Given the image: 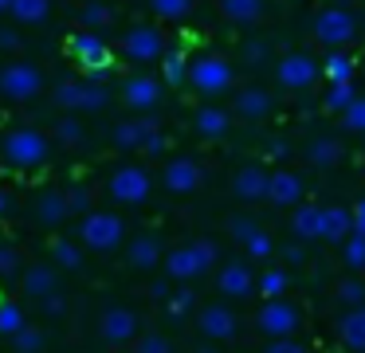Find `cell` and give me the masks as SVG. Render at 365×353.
<instances>
[{
	"mask_svg": "<svg viewBox=\"0 0 365 353\" xmlns=\"http://www.w3.org/2000/svg\"><path fill=\"white\" fill-rule=\"evenodd\" d=\"M216 259H220V247L212 240H192V243H181V247L165 251L161 267H165L169 282H192V279L212 271Z\"/></svg>",
	"mask_w": 365,
	"mask_h": 353,
	"instance_id": "6da1fadb",
	"label": "cell"
},
{
	"mask_svg": "<svg viewBox=\"0 0 365 353\" xmlns=\"http://www.w3.org/2000/svg\"><path fill=\"white\" fill-rule=\"evenodd\" d=\"M0 153H4V161H9L12 169H40L51 153V141H48V133H40L36 126H16V130L4 133Z\"/></svg>",
	"mask_w": 365,
	"mask_h": 353,
	"instance_id": "7a4b0ae2",
	"label": "cell"
},
{
	"mask_svg": "<svg viewBox=\"0 0 365 353\" xmlns=\"http://www.w3.org/2000/svg\"><path fill=\"white\" fill-rule=\"evenodd\" d=\"M153 193V177L145 165H118V169L110 173V180H106V196H110L114 204H122V208H138V204H145Z\"/></svg>",
	"mask_w": 365,
	"mask_h": 353,
	"instance_id": "3957f363",
	"label": "cell"
},
{
	"mask_svg": "<svg viewBox=\"0 0 365 353\" xmlns=\"http://www.w3.org/2000/svg\"><path fill=\"white\" fill-rule=\"evenodd\" d=\"M314 39L326 47V51H346L357 39V16L341 4H330L314 16Z\"/></svg>",
	"mask_w": 365,
	"mask_h": 353,
	"instance_id": "277c9868",
	"label": "cell"
},
{
	"mask_svg": "<svg viewBox=\"0 0 365 353\" xmlns=\"http://www.w3.org/2000/svg\"><path fill=\"white\" fill-rule=\"evenodd\" d=\"M189 83H192L197 94L216 98V94L232 91V83H236V67H232L224 55H200V59H189Z\"/></svg>",
	"mask_w": 365,
	"mask_h": 353,
	"instance_id": "5b68a950",
	"label": "cell"
},
{
	"mask_svg": "<svg viewBox=\"0 0 365 353\" xmlns=\"http://www.w3.org/2000/svg\"><path fill=\"white\" fill-rule=\"evenodd\" d=\"M79 240L91 251H114L126 240V220L118 212H87L79 220Z\"/></svg>",
	"mask_w": 365,
	"mask_h": 353,
	"instance_id": "8992f818",
	"label": "cell"
},
{
	"mask_svg": "<svg viewBox=\"0 0 365 353\" xmlns=\"http://www.w3.org/2000/svg\"><path fill=\"white\" fill-rule=\"evenodd\" d=\"M255 326H259V334H267V342L271 337H294V329L302 326V310L287 298H271V302L259 306Z\"/></svg>",
	"mask_w": 365,
	"mask_h": 353,
	"instance_id": "52a82bcc",
	"label": "cell"
},
{
	"mask_svg": "<svg viewBox=\"0 0 365 353\" xmlns=\"http://www.w3.org/2000/svg\"><path fill=\"white\" fill-rule=\"evenodd\" d=\"M43 91V71L36 63H4L0 71V94L12 102H28Z\"/></svg>",
	"mask_w": 365,
	"mask_h": 353,
	"instance_id": "ba28073f",
	"label": "cell"
},
{
	"mask_svg": "<svg viewBox=\"0 0 365 353\" xmlns=\"http://www.w3.org/2000/svg\"><path fill=\"white\" fill-rule=\"evenodd\" d=\"M56 102L71 114V110H103L110 102V91L103 83H87V78H63L56 86Z\"/></svg>",
	"mask_w": 365,
	"mask_h": 353,
	"instance_id": "9c48e42d",
	"label": "cell"
},
{
	"mask_svg": "<svg viewBox=\"0 0 365 353\" xmlns=\"http://www.w3.org/2000/svg\"><path fill=\"white\" fill-rule=\"evenodd\" d=\"M275 78L283 91H307L322 78V71H318V59H310L307 51H287L275 63Z\"/></svg>",
	"mask_w": 365,
	"mask_h": 353,
	"instance_id": "30bf717a",
	"label": "cell"
},
{
	"mask_svg": "<svg viewBox=\"0 0 365 353\" xmlns=\"http://www.w3.org/2000/svg\"><path fill=\"white\" fill-rule=\"evenodd\" d=\"M138 329H142V318H138L130 306H106L98 314V337L106 345H130L138 342Z\"/></svg>",
	"mask_w": 365,
	"mask_h": 353,
	"instance_id": "8fae6325",
	"label": "cell"
},
{
	"mask_svg": "<svg viewBox=\"0 0 365 353\" xmlns=\"http://www.w3.org/2000/svg\"><path fill=\"white\" fill-rule=\"evenodd\" d=\"M165 51H169L165 36H161L153 24H138V28H130L126 39H122V55H126L130 63H158Z\"/></svg>",
	"mask_w": 365,
	"mask_h": 353,
	"instance_id": "7c38bea8",
	"label": "cell"
},
{
	"mask_svg": "<svg viewBox=\"0 0 365 353\" xmlns=\"http://www.w3.org/2000/svg\"><path fill=\"white\" fill-rule=\"evenodd\" d=\"M67 55L79 63L83 71H98V67H114L110 63V47L98 31H75L67 36Z\"/></svg>",
	"mask_w": 365,
	"mask_h": 353,
	"instance_id": "4fadbf2b",
	"label": "cell"
},
{
	"mask_svg": "<svg viewBox=\"0 0 365 353\" xmlns=\"http://www.w3.org/2000/svg\"><path fill=\"white\" fill-rule=\"evenodd\" d=\"M205 180V169H200L197 157H173V161L161 169V185L169 188L173 196H192Z\"/></svg>",
	"mask_w": 365,
	"mask_h": 353,
	"instance_id": "5bb4252c",
	"label": "cell"
},
{
	"mask_svg": "<svg viewBox=\"0 0 365 353\" xmlns=\"http://www.w3.org/2000/svg\"><path fill=\"white\" fill-rule=\"evenodd\" d=\"M302 196H307L302 173H294V169H271L267 173V200L275 208H294V204H302Z\"/></svg>",
	"mask_w": 365,
	"mask_h": 353,
	"instance_id": "9a60e30c",
	"label": "cell"
},
{
	"mask_svg": "<svg viewBox=\"0 0 365 353\" xmlns=\"http://www.w3.org/2000/svg\"><path fill=\"white\" fill-rule=\"evenodd\" d=\"M197 326H200V334H205L208 342H232V337L240 334L236 310H232V306H224V302L205 306V310L197 314Z\"/></svg>",
	"mask_w": 365,
	"mask_h": 353,
	"instance_id": "2e32d148",
	"label": "cell"
},
{
	"mask_svg": "<svg viewBox=\"0 0 365 353\" xmlns=\"http://www.w3.org/2000/svg\"><path fill=\"white\" fill-rule=\"evenodd\" d=\"M216 290H220L224 298H247L255 295V271L247 259H232V263L220 267V275H216Z\"/></svg>",
	"mask_w": 365,
	"mask_h": 353,
	"instance_id": "e0dca14e",
	"label": "cell"
},
{
	"mask_svg": "<svg viewBox=\"0 0 365 353\" xmlns=\"http://www.w3.org/2000/svg\"><path fill=\"white\" fill-rule=\"evenodd\" d=\"M122 102H126L134 114H150L161 102V83L153 75H130L126 83H122Z\"/></svg>",
	"mask_w": 365,
	"mask_h": 353,
	"instance_id": "ac0fdd59",
	"label": "cell"
},
{
	"mask_svg": "<svg viewBox=\"0 0 365 353\" xmlns=\"http://www.w3.org/2000/svg\"><path fill=\"white\" fill-rule=\"evenodd\" d=\"M232 193L240 196L244 204H255V200H267V169L263 165H240V173L232 177Z\"/></svg>",
	"mask_w": 365,
	"mask_h": 353,
	"instance_id": "d6986e66",
	"label": "cell"
},
{
	"mask_svg": "<svg viewBox=\"0 0 365 353\" xmlns=\"http://www.w3.org/2000/svg\"><path fill=\"white\" fill-rule=\"evenodd\" d=\"M161 259H165V251H161V240L153 232H142V235H134V240H130L126 263L134 267V271H153Z\"/></svg>",
	"mask_w": 365,
	"mask_h": 353,
	"instance_id": "ffe728a7",
	"label": "cell"
},
{
	"mask_svg": "<svg viewBox=\"0 0 365 353\" xmlns=\"http://www.w3.org/2000/svg\"><path fill=\"white\" fill-rule=\"evenodd\" d=\"M153 130H161L153 118H126V122H118L110 130V141H114V149H142L145 145V138H150Z\"/></svg>",
	"mask_w": 365,
	"mask_h": 353,
	"instance_id": "44dd1931",
	"label": "cell"
},
{
	"mask_svg": "<svg viewBox=\"0 0 365 353\" xmlns=\"http://www.w3.org/2000/svg\"><path fill=\"white\" fill-rule=\"evenodd\" d=\"M20 282H24V295L28 298L43 302L48 295H56V290H59V271H56V267H48V263H32V267H24Z\"/></svg>",
	"mask_w": 365,
	"mask_h": 353,
	"instance_id": "7402d4cb",
	"label": "cell"
},
{
	"mask_svg": "<svg viewBox=\"0 0 365 353\" xmlns=\"http://www.w3.org/2000/svg\"><path fill=\"white\" fill-rule=\"evenodd\" d=\"M192 126H197V133L200 138H208V141H220L224 133L232 130V114L224 106H216V102H205V106L192 114Z\"/></svg>",
	"mask_w": 365,
	"mask_h": 353,
	"instance_id": "603a6c76",
	"label": "cell"
},
{
	"mask_svg": "<svg viewBox=\"0 0 365 353\" xmlns=\"http://www.w3.org/2000/svg\"><path fill=\"white\" fill-rule=\"evenodd\" d=\"M291 232L299 243H310V240H322V204H294L291 212Z\"/></svg>",
	"mask_w": 365,
	"mask_h": 353,
	"instance_id": "cb8c5ba5",
	"label": "cell"
},
{
	"mask_svg": "<svg viewBox=\"0 0 365 353\" xmlns=\"http://www.w3.org/2000/svg\"><path fill=\"white\" fill-rule=\"evenodd\" d=\"M36 220H40L43 227H56V224H63L71 212H67V193L63 188H43L40 196H36Z\"/></svg>",
	"mask_w": 365,
	"mask_h": 353,
	"instance_id": "d4e9b609",
	"label": "cell"
},
{
	"mask_svg": "<svg viewBox=\"0 0 365 353\" xmlns=\"http://www.w3.org/2000/svg\"><path fill=\"white\" fill-rule=\"evenodd\" d=\"M271 94L263 91V86H244V91L236 94V114L244 118V122H263V118L271 114Z\"/></svg>",
	"mask_w": 365,
	"mask_h": 353,
	"instance_id": "484cf974",
	"label": "cell"
},
{
	"mask_svg": "<svg viewBox=\"0 0 365 353\" xmlns=\"http://www.w3.org/2000/svg\"><path fill=\"white\" fill-rule=\"evenodd\" d=\"M354 235V208L346 204H334V208H322V240L341 243Z\"/></svg>",
	"mask_w": 365,
	"mask_h": 353,
	"instance_id": "4316f807",
	"label": "cell"
},
{
	"mask_svg": "<svg viewBox=\"0 0 365 353\" xmlns=\"http://www.w3.org/2000/svg\"><path fill=\"white\" fill-rule=\"evenodd\" d=\"M338 337L346 349L354 353H365V306H354L338 318Z\"/></svg>",
	"mask_w": 365,
	"mask_h": 353,
	"instance_id": "83f0119b",
	"label": "cell"
},
{
	"mask_svg": "<svg viewBox=\"0 0 365 353\" xmlns=\"http://www.w3.org/2000/svg\"><path fill=\"white\" fill-rule=\"evenodd\" d=\"M220 12L228 24H240V28H247V24H259L263 12H267V0H220Z\"/></svg>",
	"mask_w": 365,
	"mask_h": 353,
	"instance_id": "f1b7e54d",
	"label": "cell"
},
{
	"mask_svg": "<svg viewBox=\"0 0 365 353\" xmlns=\"http://www.w3.org/2000/svg\"><path fill=\"white\" fill-rule=\"evenodd\" d=\"M341 157H346V149H341V141L330 138V133H322V138H314V141L307 145V161L318 165V169H334Z\"/></svg>",
	"mask_w": 365,
	"mask_h": 353,
	"instance_id": "f546056e",
	"label": "cell"
},
{
	"mask_svg": "<svg viewBox=\"0 0 365 353\" xmlns=\"http://www.w3.org/2000/svg\"><path fill=\"white\" fill-rule=\"evenodd\" d=\"M318 71H322L326 83H349V78H354V55L349 51H330L322 63H318Z\"/></svg>",
	"mask_w": 365,
	"mask_h": 353,
	"instance_id": "4dcf8cb0",
	"label": "cell"
},
{
	"mask_svg": "<svg viewBox=\"0 0 365 353\" xmlns=\"http://www.w3.org/2000/svg\"><path fill=\"white\" fill-rule=\"evenodd\" d=\"M161 83L165 86H185L189 83V55L185 51H165L161 55Z\"/></svg>",
	"mask_w": 365,
	"mask_h": 353,
	"instance_id": "1f68e13d",
	"label": "cell"
},
{
	"mask_svg": "<svg viewBox=\"0 0 365 353\" xmlns=\"http://www.w3.org/2000/svg\"><path fill=\"white\" fill-rule=\"evenodd\" d=\"M51 267L56 271H83V247L71 240H56L51 243Z\"/></svg>",
	"mask_w": 365,
	"mask_h": 353,
	"instance_id": "d6a6232c",
	"label": "cell"
},
{
	"mask_svg": "<svg viewBox=\"0 0 365 353\" xmlns=\"http://www.w3.org/2000/svg\"><path fill=\"white\" fill-rule=\"evenodd\" d=\"M9 12L16 24H43L51 12V0H12Z\"/></svg>",
	"mask_w": 365,
	"mask_h": 353,
	"instance_id": "836d02e7",
	"label": "cell"
},
{
	"mask_svg": "<svg viewBox=\"0 0 365 353\" xmlns=\"http://www.w3.org/2000/svg\"><path fill=\"white\" fill-rule=\"evenodd\" d=\"M255 295H263V302H271V298H283V295H287V271L267 267V271L255 279Z\"/></svg>",
	"mask_w": 365,
	"mask_h": 353,
	"instance_id": "e575fe53",
	"label": "cell"
},
{
	"mask_svg": "<svg viewBox=\"0 0 365 353\" xmlns=\"http://www.w3.org/2000/svg\"><path fill=\"white\" fill-rule=\"evenodd\" d=\"M79 24H83V31H103L106 24H110V8H106L103 0H87V4L79 8Z\"/></svg>",
	"mask_w": 365,
	"mask_h": 353,
	"instance_id": "d590c367",
	"label": "cell"
},
{
	"mask_svg": "<svg viewBox=\"0 0 365 353\" xmlns=\"http://www.w3.org/2000/svg\"><path fill=\"white\" fill-rule=\"evenodd\" d=\"M354 98H357V86H354V78H349V83H330V91H326L322 106L330 110V114H341V110H346Z\"/></svg>",
	"mask_w": 365,
	"mask_h": 353,
	"instance_id": "8d00e7d4",
	"label": "cell"
},
{
	"mask_svg": "<svg viewBox=\"0 0 365 353\" xmlns=\"http://www.w3.org/2000/svg\"><path fill=\"white\" fill-rule=\"evenodd\" d=\"M28 322H24V310H20L16 302H0V337H16L20 329H24Z\"/></svg>",
	"mask_w": 365,
	"mask_h": 353,
	"instance_id": "74e56055",
	"label": "cell"
},
{
	"mask_svg": "<svg viewBox=\"0 0 365 353\" xmlns=\"http://www.w3.org/2000/svg\"><path fill=\"white\" fill-rule=\"evenodd\" d=\"M161 306H165L169 318H185V314H189L192 306H197V295H192L189 287H177V290H169V298H165Z\"/></svg>",
	"mask_w": 365,
	"mask_h": 353,
	"instance_id": "f35d334b",
	"label": "cell"
},
{
	"mask_svg": "<svg viewBox=\"0 0 365 353\" xmlns=\"http://www.w3.org/2000/svg\"><path fill=\"white\" fill-rule=\"evenodd\" d=\"M341 259L349 271H365V235L354 232L349 240H341Z\"/></svg>",
	"mask_w": 365,
	"mask_h": 353,
	"instance_id": "ab89813d",
	"label": "cell"
},
{
	"mask_svg": "<svg viewBox=\"0 0 365 353\" xmlns=\"http://www.w3.org/2000/svg\"><path fill=\"white\" fill-rule=\"evenodd\" d=\"M341 126H346V133H365V94H357V98L341 110Z\"/></svg>",
	"mask_w": 365,
	"mask_h": 353,
	"instance_id": "60d3db41",
	"label": "cell"
},
{
	"mask_svg": "<svg viewBox=\"0 0 365 353\" xmlns=\"http://www.w3.org/2000/svg\"><path fill=\"white\" fill-rule=\"evenodd\" d=\"M150 8L161 16V20H185L192 12V0H150Z\"/></svg>",
	"mask_w": 365,
	"mask_h": 353,
	"instance_id": "b9f144b4",
	"label": "cell"
},
{
	"mask_svg": "<svg viewBox=\"0 0 365 353\" xmlns=\"http://www.w3.org/2000/svg\"><path fill=\"white\" fill-rule=\"evenodd\" d=\"M338 302L346 306V310H354V306H365V279H357V275H354V279L341 282V287H338Z\"/></svg>",
	"mask_w": 365,
	"mask_h": 353,
	"instance_id": "7bdbcfd3",
	"label": "cell"
},
{
	"mask_svg": "<svg viewBox=\"0 0 365 353\" xmlns=\"http://www.w3.org/2000/svg\"><path fill=\"white\" fill-rule=\"evenodd\" d=\"M67 193V212H71V216H87V212H95L91 208V188L87 185H71V188H63Z\"/></svg>",
	"mask_w": 365,
	"mask_h": 353,
	"instance_id": "ee69618b",
	"label": "cell"
},
{
	"mask_svg": "<svg viewBox=\"0 0 365 353\" xmlns=\"http://www.w3.org/2000/svg\"><path fill=\"white\" fill-rule=\"evenodd\" d=\"M83 133H87V130H83V122H79V118H71V114L56 122V138H59V145H79Z\"/></svg>",
	"mask_w": 365,
	"mask_h": 353,
	"instance_id": "f6af8a7d",
	"label": "cell"
},
{
	"mask_svg": "<svg viewBox=\"0 0 365 353\" xmlns=\"http://www.w3.org/2000/svg\"><path fill=\"white\" fill-rule=\"evenodd\" d=\"M43 342H48V337H43V329H36V326H24L16 337H12L16 353H40V349H43Z\"/></svg>",
	"mask_w": 365,
	"mask_h": 353,
	"instance_id": "bcb514c9",
	"label": "cell"
},
{
	"mask_svg": "<svg viewBox=\"0 0 365 353\" xmlns=\"http://www.w3.org/2000/svg\"><path fill=\"white\" fill-rule=\"evenodd\" d=\"M244 251H247V259H271V255H275V240L259 227V232L244 243Z\"/></svg>",
	"mask_w": 365,
	"mask_h": 353,
	"instance_id": "7dc6e473",
	"label": "cell"
},
{
	"mask_svg": "<svg viewBox=\"0 0 365 353\" xmlns=\"http://www.w3.org/2000/svg\"><path fill=\"white\" fill-rule=\"evenodd\" d=\"M134 353H173V342L165 334H138Z\"/></svg>",
	"mask_w": 365,
	"mask_h": 353,
	"instance_id": "c3c4849f",
	"label": "cell"
},
{
	"mask_svg": "<svg viewBox=\"0 0 365 353\" xmlns=\"http://www.w3.org/2000/svg\"><path fill=\"white\" fill-rule=\"evenodd\" d=\"M20 275V251L12 243H0V279H12Z\"/></svg>",
	"mask_w": 365,
	"mask_h": 353,
	"instance_id": "681fc988",
	"label": "cell"
},
{
	"mask_svg": "<svg viewBox=\"0 0 365 353\" xmlns=\"http://www.w3.org/2000/svg\"><path fill=\"white\" fill-rule=\"evenodd\" d=\"M228 227H232V235H236L240 243H247L255 232H259V224H255L252 216H232V220H228Z\"/></svg>",
	"mask_w": 365,
	"mask_h": 353,
	"instance_id": "f907efd6",
	"label": "cell"
},
{
	"mask_svg": "<svg viewBox=\"0 0 365 353\" xmlns=\"http://www.w3.org/2000/svg\"><path fill=\"white\" fill-rule=\"evenodd\" d=\"M263 353H307V345H302L299 337H271V342L263 345Z\"/></svg>",
	"mask_w": 365,
	"mask_h": 353,
	"instance_id": "816d5d0a",
	"label": "cell"
},
{
	"mask_svg": "<svg viewBox=\"0 0 365 353\" xmlns=\"http://www.w3.org/2000/svg\"><path fill=\"white\" fill-rule=\"evenodd\" d=\"M169 149V141H165V133L161 130H153L150 138H145V145H142V153H150V157H161Z\"/></svg>",
	"mask_w": 365,
	"mask_h": 353,
	"instance_id": "f5cc1de1",
	"label": "cell"
},
{
	"mask_svg": "<svg viewBox=\"0 0 365 353\" xmlns=\"http://www.w3.org/2000/svg\"><path fill=\"white\" fill-rule=\"evenodd\" d=\"M20 47V31L16 28H0V51H16Z\"/></svg>",
	"mask_w": 365,
	"mask_h": 353,
	"instance_id": "db71d44e",
	"label": "cell"
},
{
	"mask_svg": "<svg viewBox=\"0 0 365 353\" xmlns=\"http://www.w3.org/2000/svg\"><path fill=\"white\" fill-rule=\"evenodd\" d=\"M263 59H267V47L263 44H255V39L244 44V63H263Z\"/></svg>",
	"mask_w": 365,
	"mask_h": 353,
	"instance_id": "11a10c76",
	"label": "cell"
},
{
	"mask_svg": "<svg viewBox=\"0 0 365 353\" xmlns=\"http://www.w3.org/2000/svg\"><path fill=\"white\" fill-rule=\"evenodd\" d=\"M43 310H48V314H63V310H67V298L56 290V295H48V298H43Z\"/></svg>",
	"mask_w": 365,
	"mask_h": 353,
	"instance_id": "9f6ffc18",
	"label": "cell"
},
{
	"mask_svg": "<svg viewBox=\"0 0 365 353\" xmlns=\"http://www.w3.org/2000/svg\"><path fill=\"white\" fill-rule=\"evenodd\" d=\"M354 232H361V235H365V196L354 204Z\"/></svg>",
	"mask_w": 365,
	"mask_h": 353,
	"instance_id": "6f0895ef",
	"label": "cell"
},
{
	"mask_svg": "<svg viewBox=\"0 0 365 353\" xmlns=\"http://www.w3.org/2000/svg\"><path fill=\"white\" fill-rule=\"evenodd\" d=\"M12 204H16V200H12V193H9V188H0V220L12 216Z\"/></svg>",
	"mask_w": 365,
	"mask_h": 353,
	"instance_id": "680465c9",
	"label": "cell"
},
{
	"mask_svg": "<svg viewBox=\"0 0 365 353\" xmlns=\"http://www.w3.org/2000/svg\"><path fill=\"white\" fill-rule=\"evenodd\" d=\"M283 259H287V263H302V247H299V243H291V247H283Z\"/></svg>",
	"mask_w": 365,
	"mask_h": 353,
	"instance_id": "91938a15",
	"label": "cell"
},
{
	"mask_svg": "<svg viewBox=\"0 0 365 353\" xmlns=\"http://www.w3.org/2000/svg\"><path fill=\"white\" fill-rule=\"evenodd\" d=\"M153 298H158V302H165V298H169V290H173V287H169V282H153Z\"/></svg>",
	"mask_w": 365,
	"mask_h": 353,
	"instance_id": "94428289",
	"label": "cell"
},
{
	"mask_svg": "<svg viewBox=\"0 0 365 353\" xmlns=\"http://www.w3.org/2000/svg\"><path fill=\"white\" fill-rule=\"evenodd\" d=\"M267 153L275 157V161H279V157H287V141H271V145H267Z\"/></svg>",
	"mask_w": 365,
	"mask_h": 353,
	"instance_id": "6125c7cd",
	"label": "cell"
},
{
	"mask_svg": "<svg viewBox=\"0 0 365 353\" xmlns=\"http://www.w3.org/2000/svg\"><path fill=\"white\" fill-rule=\"evenodd\" d=\"M9 8H12V0H0V12H9Z\"/></svg>",
	"mask_w": 365,
	"mask_h": 353,
	"instance_id": "be15d7a7",
	"label": "cell"
},
{
	"mask_svg": "<svg viewBox=\"0 0 365 353\" xmlns=\"http://www.w3.org/2000/svg\"><path fill=\"white\" fill-rule=\"evenodd\" d=\"M200 353H220V349H200Z\"/></svg>",
	"mask_w": 365,
	"mask_h": 353,
	"instance_id": "e7e4bbea",
	"label": "cell"
},
{
	"mask_svg": "<svg viewBox=\"0 0 365 353\" xmlns=\"http://www.w3.org/2000/svg\"><path fill=\"white\" fill-rule=\"evenodd\" d=\"M294 4H302V0H294Z\"/></svg>",
	"mask_w": 365,
	"mask_h": 353,
	"instance_id": "03108f58",
	"label": "cell"
},
{
	"mask_svg": "<svg viewBox=\"0 0 365 353\" xmlns=\"http://www.w3.org/2000/svg\"><path fill=\"white\" fill-rule=\"evenodd\" d=\"M0 302H4V298H0Z\"/></svg>",
	"mask_w": 365,
	"mask_h": 353,
	"instance_id": "003e7915",
	"label": "cell"
}]
</instances>
